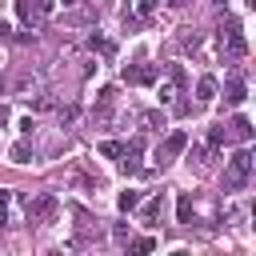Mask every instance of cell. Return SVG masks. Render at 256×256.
<instances>
[{"mask_svg":"<svg viewBox=\"0 0 256 256\" xmlns=\"http://www.w3.org/2000/svg\"><path fill=\"white\" fill-rule=\"evenodd\" d=\"M248 180H252V152L240 148L224 168V192H240V188H248Z\"/></svg>","mask_w":256,"mask_h":256,"instance_id":"obj_1","label":"cell"},{"mask_svg":"<svg viewBox=\"0 0 256 256\" xmlns=\"http://www.w3.org/2000/svg\"><path fill=\"white\" fill-rule=\"evenodd\" d=\"M220 52H228V56H244L248 52V40H244L240 20H228V28L220 32Z\"/></svg>","mask_w":256,"mask_h":256,"instance_id":"obj_2","label":"cell"},{"mask_svg":"<svg viewBox=\"0 0 256 256\" xmlns=\"http://www.w3.org/2000/svg\"><path fill=\"white\" fill-rule=\"evenodd\" d=\"M24 208H28V220H32V224H40V220H52L60 204H56V196H52V192H40V196L24 200Z\"/></svg>","mask_w":256,"mask_h":256,"instance_id":"obj_3","label":"cell"},{"mask_svg":"<svg viewBox=\"0 0 256 256\" xmlns=\"http://www.w3.org/2000/svg\"><path fill=\"white\" fill-rule=\"evenodd\" d=\"M184 148H188V132H184V128L168 132V140L160 144V164H164V160H172V156H180Z\"/></svg>","mask_w":256,"mask_h":256,"instance_id":"obj_4","label":"cell"},{"mask_svg":"<svg viewBox=\"0 0 256 256\" xmlns=\"http://www.w3.org/2000/svg\"><path fill=\"white\" fill-rule=\"evenodd\" d=\"M224 100H228V104H244V100H248V84H244L240 72H232V76L224 80Z\"/></svg>","mask_w":256,"mask_h":256,"instance_id":"obj_5","label":"cell"},{"mask_svg":"<svg viewBox=\"0 0 256 256\" xmlns=\"http://www.w3.org/2000/svg\"><path fill=\"white\" fill-rule=\"evenodd\" d=\"M156 72H160V68H152V64H132V68H124L120 76H124V84H152Z\"/></svg>","mask_w":256,"mask_h":256,"instance_id":"obj_6","label":"cell"},{"mask_svg":"<svg viewBox=\"0 0 256 256\" xmlns=\"http://www.w3.org/2000/svg\"><path fill=\"white\" fill-rule=\"evenodd\" d=\"M216 92H220L216 76H200V84H196V100H200V104H212V100H216Z\"/></svg>","mask_w":256,"mask_h":256,"instance_id":"obj_7","label":"cell"},{"mask_svg":"<svg viewBox=\"0 0 256 256\" xmlns=\"http://www.w3.org/2000/svg\"><path fill=\"white\" fill-rule=\"evenodd\" d=\"M192 216H196L192 192H180V200H176V220H180V224H192Z\"/></svg>","mask_w":256,"mask_h":256,"instance_id":"obj_8","label":"cell"},{"mask_svg":"<svg viewBox=\"0 0 256 256\" xmlns=\"http://www.w3.org/2000/svg\"><path fill=\"white\" fill-rule=\"evenodd\" d=\"M88 48H92V52H100V56H116V44H112V40H104L100 32H92V36H88Z\"/></svg>","mask_w":256,"mask_h":256,"instance_id":"obj_9","label":"cell"},{"mask_svg":"<svg viewBox=\"0 0 256 256\" xmlns=\"http://www.w3.org/2000/svg\"><path fill=\"white\" fill-rule=\"evenodd\" d=\"M232 136L244 140V144L252 140V124H248V116H236V120H232Z\"/></svg>","mask_w":256,"mask_h":256,"instance_id":"obj_10","label":"cell"},{"mask_svg":"<svg viewBox=\"0 0 256 256\" xmlns=\"http://www.w3.org/2000/svg\"><path fill=\"white\" fill-rule=\"evenodd\" d=\"M8 156H12V164H28V160H32V144H28V140H20V144H12V152H8Z\"/></svg>","mask_w":256,"mask_h":256,"instance_id":"obj_11","label":"cell"},{"mask_svg":"<svg viewBox=\"0 0 256 256\" xmlns=\"http://www.w3.org/2000/svg\"><path fill=\"white\" fill-rule=\"evenodd\" d=\"M116 204H120V212H136V208H140V192H132V188H128V192H120V200H116Z\"/></svg>","mask_w":256,"mask_h":256,"instance_id":"obj_12","label":"cell"},{"mask_svg":"<svg viewBox=\"0 0 256 256\" xmlns=\"http://www.w3.org/2000/svg\"><path fill=\"white\" fill-rule=\"evenodd\" d=\"M224 140H228V128H224V124H216V128L208 132V152H216V148H220Z\"/></svg>","mask_w":256,"mask_h":256,"instance_id":"obj_13","label":"cell"},{"mask_svg":"<svg viewBox=\"0 0 256 256\" xmlns=\"http://www.w3.org/2000/svg\"><path fill=\"white\" fill-rule=\"evenodd\" d=\"M120 152H124L120 140H104V144H100V156H108V160H120Z\"/></svg>","mask_w":256,"mask_h":256,"instance_id":"obj_14","label":"cell"},{"mask_svg":"<svg viewBox=\"0 0 256 256\" xmlns=\"http://www.w3.org/2000/svg\"><path fill=\"white\" fill-rule=\"evenodd\" d=\"M160 208H164V200H160V196H152V200L140 208V216H144V220H156V216H160Z\"/></svg>","mask_w":256,"mask_h":256,"instance_id":"obj_15","label":"cell"},{"mask_svg":"<svg viewBox=\"0 0 256 256\" xmlns=\"http://www.w3.org/2000/svg\"><path fill=\"white\" fill-rule=\"evenodd\" d=\"M140 124H144V128H164V112H144Z\"/></svg>","mask_w":256,"mask_h":256,"instance_id":"obj_16","label":"cell"},{"mask_svg":"<svg viewBox=\"0 0 256 256\" xmlns=\"http://www.w3.org/2000/svg\"><path fill=\"white\" fill-rule=\"evenodd\" d=\"M16 12H20V20H24V24H32V20H36V12H32V4H28V0H16Z\"/></svg>","mask_w":256,"mask_h":256,"instance_id":"obj_17","label":"cell"},{"mask_svg":"<svg viewBox=\"0 0 256 256\" xmlns=\"http://www.w3.org/2000/svg\"><path fill=\"white\" fill-rule=\"evenodd\" d=\"M156 248V240L152 236H140V240H132V252H152Z\"/></svg>","mask_w":256,"mask_h":256,"instance_id":"obj_18","label":"cell"},{"mask_svg":"<svg viewBox=\"0 0 256 256\" xmlns=\"http://www.w3.org/2000/svg\"><path fill=\"white\" fill-rule=\"evenodd\" d=\"M156 4H160V0H140V16H144V20H148V16H152V12H156Z\"/></svg>","mask_w":256,"mask_h":256,"instance_id":"obj_19","label":"cell"},{"mask_svg":"<svg viewBox=\"0 0 256 256\" xmlns=\"http://www.w3.org/2000/svg\"><path fill=\"white\" fill-rule=\"evenodd\" d=\"M4 220H8V192L0 188V224H4Z\"/></svg>","mask_w":256,"mask_h":256,"instance_id":"obj_20","label":"cell"},{"mask_svg":"<svg viewBox=\"0 0 256 256\" xmlns=\"http://www.w3.org/2000/svg\"><path fill=\"white\" fill-rule=\"evenodd\" d=\"M36 8L40 12H52V0H36Z\"/></svg>","mask_w":256,"mask_h":256,"instance_id":"obj_21","label":"cell"},{"mask_svg":"<svg viewBox=\"0 0 256 256\" xmlns=\"http://www.w3.org/2000/svg\"><path fill=\"white\" fill-rule=\"evenodd\" d=\"M4 124H8V112H4V108H0V128H4Z\"/></svg>","mask_w":256,"mask_h":256,"instance_id":"obj_22","label":"cell"},{"mask_svg":"<svg viewBox=\"0 0 256 256\" xmlns=\"http://www.w3.org/2000/svg\"><path fill=\"white\" fill-rule=\"evenodd\" d=\"M168 4H172V8H180V4H184V0H168Z\"/></svg>","mask_w":256,"mask_h":256,"instance_id":"obj_23","label":"cell"},{"mask_svg":"<svg viewBox=\"0 0 256 256\" xmlns=\"http://www.w3.org/2000/svg\"><path fill=\"white\" fill-rule=\"evenodd\" d=\"M64 4H76V0H64Z\"/></svg>","mask_w":256,"mask_h":256,"instance_id":"obj_24","label":"cell"}]
</instances>
